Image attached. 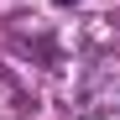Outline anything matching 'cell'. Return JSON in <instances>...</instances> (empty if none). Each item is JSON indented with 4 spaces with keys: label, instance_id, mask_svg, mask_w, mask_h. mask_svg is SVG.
Returning <instances> with one entry per match:
<instances>
[{
    "label": "cell",
    "instance_id": "obj_1",
    "mask_svg": "<svg viewBox=\"0 0 120 120\" xmlns=\"http://www.w3.org/2000/svg\"><path fill=\"white\" fill-rule=\"evenodd\" d=\"M52 5H63V11H73V5H84V0H52Z\"/></svg>",
    "mask_w": 120,
    "mask_h": 120
}]
</instances>
